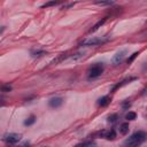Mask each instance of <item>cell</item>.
<instances>
[{"mask_svg":"<svg viewBox=\"0 0 147 147\" xmlns=\"http://www.w3.org/2000/svg\"><path fill=\"white\" fill-rule=\"evenodd\" d=\"M102 136H103L106 139H108V140H113V139H115V138H116V133H115V131H114V130L103 131V132H102Z\"/></svg>","mask_w":147,"mask_h":147,"instance_id":"7","label":"cell"},{"mask_svg":"<svg viewBox=\"0 0 147 147\" xmlns=\"http://www.w3.org/2000/svg\"><path fill=\"white\" fill-rule=\"evenodd\" d=\"M48 105L53 108H56V107H60L62 105V99L56 96V98H52L49 101H48Z\"/></svg>","mask_w":147,"mask_h":147,"instance_id":"6","label":"cell"},{"mask_svg":"<svg viewBox=\"0 0 147 147\" xmlns=\"http://www.w3.org/2000/svg\"><path fill=\"white\" fill-rule=\"evenodd\" d=\"M92 147H96V146H95V145H94V144H93V145H92Z\"/></svg>","mask_w":147,"mask_h":147,"instance_id":"24","label":"cell"},{"mask_svg":"<svg viewBox=\"0 0 147 147\" xmlns=\"http://www.w3.org/2000/svg\"><path fill=\"white\" fill-rule=\"evenodd\" d=\"M56 3H57L56 1H51V2H46V3H44V5L41 6V7H42V8H46V7H51V6H55Z\"/></svg>","mask_w":147,"mask_h":147,"instance_id":"18","label":"cell"},{"mask_svg":"<svg viewBox=\"0 0 147 147\" xmlns=\"http://www.w3.org/2000/svg\"><path fill=\"white\" fill-rule=\"evenodd\" d=\"M83 56H84V52H78V53H76L75 55H72V56H71V59H72L74 61H76V60L82 59Z\"/></svg>","mask_w":147,"mask_h":147,"instance_id":"15","label":"cell"},{"mask_svg":"<svg viewBox=\"0 0 147 147\" xmlns=\"http://www.w3.org/2000/svg\"><path fill=\"white\" fill-rule=\"evenodd\" d=\"M130 106H131V103H130L129 101H126V102H124V103H123V108H124V109H126V108H129Z\"/></svg>","mask_w":147,"mask_h":147,"instance_id":"21","label":"cell"},{"mask_svg":"<svg viewBox=\"0 0 147 147\" xmlns=\"http://www.w3.org/2000/svg\"><path fill=\"white\" fill-rule=\"evenodd\" d=\"M146 111H147V109H146Z\"/></svg>","mask_w":147,"mask_h":147,"instance_id":"25","label":"cell"},{"mask_svg":"<svg viewBox=\"0 0 147 147\" xmlns=\"http://www.w3.org/2000/svg\"><path fill=\"white\" fill-rule=\"evenodd\" d=\"M34 121H36V118H34V116H30L29 118H26V121H24V125H32L33 123H34Z\"/></svg>","mask_w":147,"mask_h":147,"instance_id":"14","label":"cell"},{"mask_svg":"<svg viewBox=\"0 0 147 147\" xmlns=\"http://www.w3.org/2000/svg\"><path fill=\"white\" fill-rule=\"evenodd\" d=\"M11 90V87L10 86H2V91L5 92V91H10Z\"/></svg>","mask_w":147,"mask_h":147,"instance_id":"22","label":"cell"},{"mask_svg":"<svg viewBox=\"0 0 147 147\" xmlns=\"http://www.w3.org/2000/svg\"><path fill=\"white\" fill-rule=\"evenodd\" d=\"M107 39H103V38H98V37H90L85 40L82 41V45L83 46H95V45H100V44H103Z\"/></svg>","mask_w":147,"mask_h":147,"instance_id":"2","label":"cell"},{"mask_svg":"<svg viewBox=\"0 0 147 147\" xmlns=\"http://www.w3.org/2000/svg\"><path fill=\"white\" fill-rule=\"evenodd\" d=\"M146 93H147V88H146V90L144 91V94H146Z\"/></svg>","mask_w":147,"mask_h":147,"instance_id":"23","label":"cell"},{"mask_svg":"<svg viewBox=\"0 0 147 147\" xmlns=\"http://www.w3.org/2000/svg\"><path fill=\"white\" fill-rule=\"evenodd\" d=\"M65 57H67V54H65V53L60 54V55H59L56 59H54V60L52 61V64H57V63H60V62H61L63 59H65Z\"/></svg>","mask_w":147,"mask_h":147,"instance_id":"11","label":"cell"},{"mask_svg":"<svg viewBox=\"0 0 147 147\" xmlns=\"http://www.w3.org/2000/svg\"><path fill=\"white\" fill-rule=\"evenodd\" d=\"M125 55H126V51L125 49H123V51H119L118 53H116L115 55H114V57H113V60H111V62H113V64H119L123 60H124V57H125Z\"/></svg>","mask_w":147,"mask_h":147,"instance_id":"4","label":"cell"},{"mask_svg":"<svg viewBox=\"0 0 147 147\" xmlns=\"http://www.w3.org/2000/svg\"><path fill=\"white\" fill-rule=\"evenodd\" d=\"M46 54V52L45 51H32L31 52V55L33 56V57H40V56H42V55H45Z\"/></svg>","mask_w":147,"mask_h":147,"instance_id":"12","label":"cell"},{"mask_svg":"<svg viewBox=\"0 0 147 147\" xmlns=\"http://www.w3.org/2000/svg\"><path fill=\"white\" fill-rule=\"evenodd\" d=\"M92 142H83V144H79V145H77L76 147H92Z\"/></svg>","mask_w":147,"mask_h":147,"instance_id":"20","label":"cell"},{"mask_svg":"<svg viewBox=\"0 0 147 147\" xmlns=\"http://www.w3.org/2000/svg\"><path fill=\"white\" fill-rule=\"evenodd\" d=\"M117 118H118V116H117L116 114H113V115L108 116V122H109V123H115V122L117 121Z\"/></svg>","mask_w":147,"mask_h":147,"instance_id":"16","label":"cell"},{"mask_svg":"<svg viewBox=\"0 0 147 147\" xmlns=\"http://www.w3.org/2000/svg\"><path fill=\"white\" fill-rule=\"evenodd\" d=\"M21 138L22 137L18 133H8V134L5 136V140L7 142H9V144H16V142H18L21 140Z\"/></svg>","mask_w":147,"mask_h":147,"instance_id":"5","label":"cell"},{"mask_svg":"<svg viewBox=\"0 0 147 147\" xmlns=\"http://www.w3.org/2000/svg\"><path fill=\"white\" fill-rule=\"evenodd\" d=\"M109 102H110V98H109L108 95H105V96H102V98H100V99L98 100V105L101 106V107L107 106Z\"/></svg>","mask_w":147,"mask_h":147,"instance_id":"8","label":"cell"},{"mask_svg":"<svg viewBox=\"0 0 147 147\" xmlns=\"http://www.w3.org/2000/svg\"><path fill=\"white\" fill-rule=\"evenodd\" d=\"M137 55H139V53H137V52H136V53H133V54H132V55H131V56L127 59V63H131V62H132V61H133V60L137 57Z\"/></svg>","mask_w":147,"mask_h":147,"instance_id":"19","label":"cell"},{"mask_svg":"<svg viewBox=\"0 0 147 147\" xmlns=\"http://www.w3.org/2000/svg\"><path fill=\"white\" fill-rule=\"evenodd\" d=\"M126 119H129V121H133V119H136V117H137V114L136 113H133V111H129L127 114H126Z\"/></svg>","mask_w":147,"mask_h":147,"instance_id":"13","label":"cell"},{"mask_svg":"<svg viewBox=\"0 0 147 147\" xmlns=\"http://www.w3.org/2000/svg\"><path fill=\"white\" fill-rule=\"evenodd\" d=\"M146 138H147V136L144 131H138V132L133 133L129 139H126L124 145H125V147H138L142 141L146 140Z\"/></svg>","mask_w":147,"mask_h":147,"instance_id":"1","label":"cell"},{"mask_svg":"<svg viewBox=\"0 0 147 147\" xmlns=\"http://www.w3.org/2000/svg\"><path fill=\"white\" fill-rule=\"evenodd\" d=\"M95 3L96 5H100V6H110V5H113L111 1H98Z\"/></svg>","mask_w":147,"mask_h":147,"instance_id":"17","label":"cell"},{"mask_svg":"<svg viewBox=\"0 0 147 147\" xmlns=\"http://www.w3.org/2000/svg\"><path fill=\"white\" fill-rule=\"evenodd\" d=\"M106 21H107V17H105V18H102V20H100L98 23H95V24L93 25V28L90 30V32H95L100 26H102V25L105 24V22H106Z\"/></svg>","mask_w":147,"mask_h":147,"instance_id":"9","label":"cell"},{"mask_svg":"<svg viewBox=\"0 0 147 147\" xmlns=\"http://www.w3.org/2000/svg\"><path fill=\"white\" fill-rule=\"evenodd\" d=\"M102 71H103V67L101 64H95L92 68H90V70H88V77L90 78H96V77H99L102 74Z\"/></svg>","mask_w":147,"mask_h":147,"instance_id":"3","label":"cell"},{"mask_svg":"<svg viewBox=\"0 0 147 147\" xmlns=\"http://www.w3.org/2000/svg\"><path fill=\"white\" fill-rule=\"evenodd\" d=\"M119 132H121L122 134H126V133L129 132V123H123V124H121V126H119Z\"/></svg>","mask_w":147,"mask_h":147,"instance_id":"10","label":"cell"}]
</instances>
